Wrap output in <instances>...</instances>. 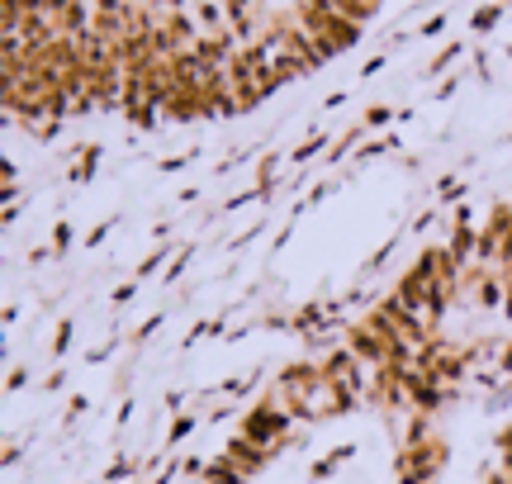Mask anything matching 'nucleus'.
<instances>
[{
  "label": "nucleus",
  "instance_id": "obj_1",
  "mask_svg": "<svg viewBox=\"0 0 512 484\" xmlns=\"http://www.w3.org/2000/svg\"><path fill=\"white\" fill-rule=\"evenodd\" d=\"M294 19H299V29L323 48V57L347 53L351 43L361 38V24L347 19L342 10H332L328 0H294Z\"/></svg>",
  "mask_w": 512,
  "mask_h": 484
},
{
  "label": "nucleus",
  "instance_id": "obj_2",
  "mask_svg": "<svg viewBox=\"0 0 512 484\" xmlns=\"http://www.w3.org/2000/svg\"><path fill=\"white\" fill-rule=\"evenodd\" d=\"M498 15H503V5H484V10H475V29H489V24H498Z\"/></svg>",
  "mask_w": 512,
  "mask_h": 484
},
{
  "label": "nucleus",
  "instance_id": "obj_3",
  "mask_svg": "<svg viewBox=\"0 0 512 484\" xmlns=\"http://www.w3.org/2000/svg\"><path fill=\"white\" fill-rule=\"evenodd\" d=\"M152 5H162V10H185V0H152Z\"/></svg>",
  "mask_w": 512,
  "mask_h": 484
},
{
  "label": "nucleus",
  "instance_id": "obj_4",
  "mask_svg": "<svg viewBox=\"0 0 512 484\" xmlns=\"http://www.w3.org/2000/svg\"><path fill=\"white\" fill-rule=\"evenodd\" d=\"M503 5H508V0H503Z\"/></svg>",
  "mask_w": 512,
  "mask_h": 484
}]
</instances>
